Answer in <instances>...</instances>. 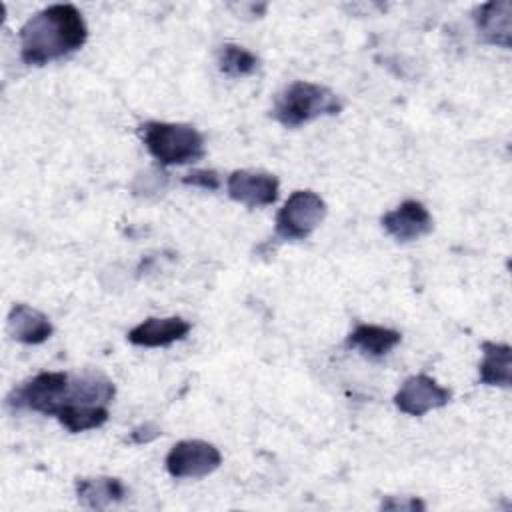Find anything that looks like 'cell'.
Masks as SVG:
<instances>
[{"label": "cell", "mask_w": 512, "mask_h": 512, "mask_svg": "<svg viewBox=\"0 0 512 512\" xmlns=\"http://www.w3.org/2000/svg\"><path fill=\"white\" fill-rule=\"evenodd\" d=\"M86 38L82 12L72 4H52L20 28V58L28 66H44L80 50Z\"/></svg>", "instance_id": "cell-1"}, {"label": "cell", "mask_w": 512, "mask_h": 512, "mask_svg": "<svg viewBox=\"0 0 512 512\" xmlns=\"http://www.w3.org/2000/svg\"><path fill=\"white\" fill-rule=\"evenodd\" d=\"M342 108V100L330 88L296 80L276 96L272 116L284 128H298L322 116H336Z\"/></svg>", "instance_id": "cell-2"}, {"label": "cell", "mask_w": 512, "mask_h": 512, "mask_svg": "<svg viewBox=\"0 0 512 512\" xmlns=\"http://www.w3.org/2000/svg\"><path fill=\"white\" fill-rule=\"evenodd\" d=\"M140 136L150 156L162 166L198 162L206 154L204 136L192 124L150 120L140 126Z\"/></svg>", "instance_id": "cell-3"}, {"label": "cell", "mask_w": 512, "mask_h": 512, "mask_svg": "<svg viewBox=\"0 0 512 512\" xmlns=\"http://www.w3.org/2000/svg\"><path fill=\"white\" fill-rule=\"evenodd\" d=\"M70 388V372H40L26 380L8 396V404L16 410L26 408L46 416H56Z\"/></svg>", "instance_id": "cell-4"}, {"label": "cell", "mask_w": 512, "mask_h": 512, "mask_svg": "<svg viewBox=\"0 0 512 512\" xmlns=\"http://www.w3.org/2000/svg\"><path fill=\"white\" fill-rule=\"evenodd\" d=\"M326 202L312 190H296L276 214V234L284 240L308 238L324 220Z\"/></svg>", "instance_id": "cell-5"}, {"label": "cell", "mask_w": 512, "mask_h": 512, "mask_svg": "<svg viewBox=\"0 0 512 512\" xmlns=\"http://www.w3.org/2000/svg\"><path fill=\"white\" fill-rule=\"evenodd\" d=\"M222 462L220 450L206 440H180L166 454V470L172 478H204Z\"/></svg>", "instance_id": "cell-6"}, {"label": "cell", "mask_w": 512, "mask_h": 512, "mask_svg": "<svg viewBox=\"0 0 512 512\" xmlns=\"http://www.w3.org/2000/svg\"><path fill=\"white\" fill-rule=\"evenodd\" d=\"M450 398L452 392L440 386L434 378L426 374H416L402 382V386L394 394V404L400 412L408 416H424L430 410L446 406Z\"/></svg>", "instance_id": "cell-7"}, {"label": "cell", "mask_w": 512, "mask_h": 512, "mask_svg": "<svg viewBox=\"0 0 512 512\" xmlns=\"http://www.w3.org/2000/svg\"><path fill=\"white\" fill-rule=\"evenodd\" d=\"M228 196L248 208H260L276 202L280 182L274 174L262 170H234L226 182Z\"/></svg>", "instance_id": "cell-8"}, {"label": "cell", "mask_w": 512, "mask_h": 512, "mask_svg": "<svg viewBox=\"0 0 512 512\" xmlns=\"http://www.w3.org/2000/svg\"><path fill=\"white\" fill-rule=\"evenodd\" d=\"M382 228L398 242H412L432 232V216L418 200H404L382 216Z\"/></svg>", "instance_id": "cell-9"}, {"label": "cell", "mask_w": 512, "mask_h": 512, "mask_svg": "<svg viewBox=\"0 0 512 512\" xmlns=\"http://www.w3.org/2000/svg\"><path fill=\"white\" fill-rule=\"evenodd\" d=\"M190 332V322H186L180 316H168V318H146L140 324H136L128 334V342L142 348H162L170 346L182 338H186Z\"/></svg>", "instance_id": "cell-10"}, {"label": "cell", "mask_w": 512, "mask_h": 512, "mask_svg": "<svg viewBox=\"0 0 512 512\" xmlns=\"http://www.w3.org/2000/svg\"><path fill=\"white\" fill-rule=\"evenodd\" d=\"M474 24L484 42L510 48L512 4L510 0H492L480 4L474 12Z\"/></svg>", "instance_id": "cell-11"}, {"label": "cell", "mask_w": 512, "mask_h": 512, "mask_svg": "<svg viewBox=\"0 0 512 512\" xmlns=\"http://www.w3.org/2000/svg\"><path fill=\"white\" fill-rule=\"evenodd\" d=\"M6 330L16 342L22 344H42L54 332L48 316L24 302H18L10 308L6 318Z\"/></svg>", "instance_id": "cell-12"}, {"label": "cell", "mask_w": 512, "mask_h": 512, "mask_svg": "<svg viewBox=\"0 0 512 512\" xmlns=\"http://www.w3.org/2000/svg\"><path fill=\"white\" fill-rule=\"evenodd\" d=\"M76 496L80 506L90 510H106L112 504H120L128 496V488L114 476H92L76 480Z\"/></svg>", "instance_id": "cell-13"}, {"label": "cell", "mask_w": 512, "mask_h": 512, "mask_svg": "<svg viewBox=\"0 0 512 512\" xmlns=\"http://www.w3.org/2000/svg\"><path fill=\"white\" fill-rule=\"evenodd\" d=\"M402 336L398 330L376 326V324H358L346 338V346L362 352L368 358L386 356L392 348L400 344Z\"/></svg>", "instance_id": "cell-14"}, {"label": "cell", "mask_w": 512, "mask_h": 512, "mask_svg": "<svg viewBox=\"0 0 512 512\" xmlns=\"http://www.w3.org/2000/svg\"><path fill=\"white\" fill-rule=\"evenodd\" d=\"M482 362L478 368L480 382L486 386H510V366H512V348L498 342H482Z\"/></svg>", "instance_id": "cell-15"}, {"label": "cell", "mask_w": 512, "mask_h": 512, "mask_svg": "<svg viewBox=\"0 0 512 512\" xmlns=\"http://www.w3.org/2000/svg\"><path fill=\"white\" fill-rule=\"evenodd\" d=\"M58 422L68 432H86L100 428L108 420V406H90V404H64L56 412Z\"/></svg>", "instance_id": "cell-16"}, {"label": "cell", "mask_w": 512, "mask_h": 512, "mask_svg": "<svg viewBox=\"0 0 512 512\" xmlns=\"http://www.w3.org/2000/svg\"><path fill=\"white\" fill-rule=\"evenodd\" d=\"M218 68L230 78H244L256 72L258 58L250 50L238 44H224L218 50Z\"/></svg>", "instance_id": "cell-17"}, {"label": "cell", "mask_w": 512, "mask_h": 512, "mask_svg": "<svg viewBox=\"0 0 512 512\" xmlns=\"http://www.w3.org/2000/svg\"><path fill=\"white\" fill-rule=\"evenodd\" d=\"M184 184L188 186H196V188H202V190H218L220 188V176L216 170H194L190 174H186L182 178Z\"/></svg>", "instance_id": "cell-18"}, {"label": "cell", "mask_w": 512, "mask_h": 512, "mask_svg": "<svg viewBox=\"0 0 512 512\" xmlns=\"http://www.w3.org/2000/svg\"><path fill=\"white\" fill-rule=\"evenodd\" d=\"M380 508L382 510H424L426 504L414 496H404V498L388 496L386 500H382Z\"/></svg>", "instance_id": "cell-19"}, {"label": "cell", "mask_w": 512, "mask_h": 512, "mask_svg": "<svg viewBox=\"0 0 512 512\" xmlns=\"http://www.w3.org/2000/svg\"><path fill=\"white\" fill-rule=\"evenodd\" d=\"M158 436H160V428L156 424H152V422H144V424L136 426L130 432V442H134V444H148V442H152Z\"/></svg>", "instance_id": "cell-20"}]
</instances>
